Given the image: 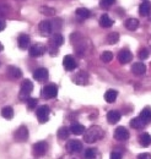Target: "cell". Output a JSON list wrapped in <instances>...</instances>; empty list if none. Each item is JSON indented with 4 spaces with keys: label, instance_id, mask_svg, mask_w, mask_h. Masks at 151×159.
Segmentation results:
<instances>
[{
    "label": "cell",
    "instance_id": "obj_31",
    "mask_svg": "<svg viewBox=\"0 0 151 159\" xmlns=\"http://www.w3.org/2000/svg\"><path fill=\"white\" fill-rule=\"evenodd\" d=\"M118 40H119V34H118L117 32H111V33H108V36H107V38H106V42H107L108 44H117Z\"/></svg>",
    "mask_w": 151,
    "mask_h": 159
},
{
    "label": "cell",
    "instance_id": "obj_1",
    "mask_svg": "<svg viewBox=\"0 0 151 159\" xmlns=\"http://www.w3.org/2000/svg\"><path fill=\"white\" fill-rule=\"evenodd\" d=\"M103 135H105V132L100 126H91L89 130L85 131L84 139H85L86 143H95L96 141L102 139Z\"/></svg>",
    "mask_w": 151,
    "mask_h": 159
},
{
    "label": "cell",
    "instance_id": "obj_35",
    "mask_svg": "<svg viewBox=\"0 0 151 159\" xmlns=\"http://www.w3.org/2000/svg\"><path fill=\"white\" fill-rule=\"evenodd\" d=\"M85 158L86 159H96V151L94 148H89L85 151Z\"/></svg>",
    "mask_w": 151,
    "mask_h": 159
},
{
    "label": "cell",
    "instance_id": "obj_4",
    "mask_svg": "<svg viewBox=\"0 0 151 159\" xmlns=\"http://www.w3.org/2000/svg\"><path fill=\"white\" fill-rule=\"evenodd\" d=\"M49 114H51V109L47 105H41L36 110L37 119L41 124H44V122H47L49 120Z\"/></svg>",
    "mask_w": 151,
    "mask_h": 159
},
{
    "label": "cell",
    "instance_id": "obj_16",
    "mask_svg": "<svg viewBox=\"0 0 151 159\" xmlns=\"http://www.w3.org/2000/svg\"><path fill=\"white\" fill-rule=\"evenodd\" d=\"M151 12V2L145 0L144 2H141V5L139 6V14L141 16H149Z\"/></svg>",
    "mask_w": 151,
    "mask_h": 159
},
{
    "label": "cell",
    "instance_id": "obj_9",
    "mask_svg": "<svg viewBox=\"0 0 151 159\" xmlns=\"http://www.w3.org/2000/svg\"><path fill=\"white\" fill-rule=\"evenodd\" d=\"M114 139L118 141H127L129 139V131L124 126H118L114 130Z\"/></svg>",
    "mask_w": 151,
    "mask_h": 159
},
{
    "label": "cell",
    "instance_id": "obj_12",
    "mask_svg": "<svg viewBox=\"0 0 151 159\" xmlns=\"http://www.w3.org/2000/svg\"><path fill=\"white\" fill-rule=\"evenodd\" d=\"M38 28H39V31H41V33H42L43 36H48V34H51L52 31H53V28H52V22L48 20L41 21Z\"/></svg>",
    "mask_w": 151,
    "mask_h": 159
},
{
    "label": "cell",
    "instance_id": "obj_8",
    "mask_svg": "<svg viewBox=\"0 0 151 159\" xmlns=\"http://www.w3.org/2000/svg\"><path fill=\"white\" fill-rule=\"evenodd\" d=\"M82 149V143L77 139H71L66 144V151L71 154H75V153H80Z\"/></svg>",
    "mask_w": 151,
    "mask_h": 159
},
{
    "label": "cell",
    "instance_id": "obj_11",
    "mask_svg": "<svg viewBox=\"0 0 151 159\" xmlns=\"http://www.w3.org/2000/svg\"><path fill=\"white\" fill-rule=\"evenodd\" d=\"M133 59V55L129 49H122L118 54V60L120 64H129Z\"/></svg>",
    "mask_w": 151,
    "mask_h": 159
},
{
    "label": "cell",
    "instance_id": "obj_30",
    "mask_svg": "<svg viewBox=\"0 0 151 159\" xmlns=\"http://www.w3.org/2000/svg\"><path fill=\"white\" fill-rule=\"evenodd\" d=\"M76 15H77L80 19H87V17H90L91 12H90V10H89V9L79 7V9L76 10Z\"/></svg>",
    "mask_w": 151,
    "mask_h": 159
},
{
    "label": "cell",
    "instance_id": "obj_33",
    "mask_svg": "<svg viewBox=\"0 0 151 159\" xmlns=\"http://www.w3.org/2000/svg\"><path fill=\"white\" fill-rule=\"evenodd\" d=\"M41 12L44 14V15H48V16H52L56 14V10L53 7H48V6H42L41 7Z\"/></svg>",
    "mask_w": 151,
    "mask_h": 159
},
{
    "label": "cell",
    "instance_id": "obj_26",
    "mask_svg": "<svg viewBox=\"0 0 151 159\" xmlns=\"http://www.w3.org/2000/svg\"><path fill=\"white\" fill-rule=\"evenodd\" d=\"M124 25H125V27L129 31H135L139 27V20H136V19H128L124 22Z\"/></svg>",
    "mask_w": 151,
    "mask_h": 159
},
{
    "label": "cell",
    "instance_id": "obj_14",
    "mask_svg": "<svg viewBox=\"0 0 151 159\" xmlns=\"http://www.w3.org/2000/svg\"><path fill=\"white\" fill-rule=\"evenodd\" d=\"M132 72L134 74V75H138V76L144 75V74L146 72V66H145V64H144V62H140V61L133 64Z\"/></svg>",
    "mask_w": 151,
    "mask_h": 159
},
{
    "label": "cell",
    "instance_id": "obj_28",
    "mask_svg": "<svg viewBox=\"0 0 151 159\" xmlns=\"http://www.w3.org/2000/svg\"><path fill=\"white\" fill-rule=\"evenodd\" d=\"M69 135H70V130L68 129V127H65V126H63V127H60L59 130H58V139H65L69 137Z\"/></svg>",
    "mask_w": 151,
    "mask_h": 159
},
{
    "label": "cell",
    "instance_id": "obj_2",
    "mask_svg": "<svg viewBox=\"0 0 151 159\" xmlns=\"http://www.w3.org/2000/svg\"><path fill=\"white\" fill-rule=\"evenodd\" d=\"M33 91V83L30 80H25L21 83V88H20V98L21 99H28V96L32 93Z\"/></svg>",
    "mask_w": 151,
    "mask_h": 159
},
{
    "label": "cell",
    "instance_id": "obj_7",
    "mask_svg": "<svg viewBox=\"0 0 151 159\" xmlns=\"http://www.w3.org/2000/svg\"><path fill=\"white\" fill-rule=\"evenodd\" d=\"M14 139L16 142H26L28 139V129L26 126H20L14 134Z\"/></svg>",
    "mask_w": 151,
    "mask_h": 159
},
{
    "label": "cell",
    "instance_id": "obj_38",
    "mask_svg": "<svg viewBox=\"0 0 151 159\" xmlns=\"http://www.w3.org/2000/svg\"><path fill=\"white\" fill-rule=\"evenodd\" d=\"M110 159H122V154L119 152H112Z\"/></svg>",
    "mask_w": 151,
    "mask_h": 159
},
{
    "label": "cell",
    "instance_id": "obj_21",
    "mask_svg": "<svg viewBox=\"0 0 151 159\" xmlns=\"http://www.w3.org/2000/svg\"><path fill=\"white\" fill-rule=\"evenodd\" d=\"M100 25H101V27H103V28H110V27H112V25H113V20H112L107 14H103V15L101 16V19H100Z\"/></svg>",
    "mask_w": 151,
    "mask_h": 159
},
{
    "label": "cell",
    "instance_id": "obj_20",
    "mask_svg": "<svg viewBox=\"0 0 151 159\" xmlns=\"http://www.w3.org/2000/svg\"><path fill=\"white\" fill-rule=\"evenodd\" d=\"M120 118H122V115H120V113L117 111V110H111V111H108V114H107V120H108L110 124H117V122L120 120Z\"/></svg>",
    "mask_w": 151,
    "mask_h": 159
},
{
    "label": "cell",
    "instance_id": "obj_27",
    "mask_svg": "<svg viewBox=\"0 0 151 159\" xmlns=\"http://www.w3.org/2000/svg\"><path fill=\"white\" fill-rule=\"evenodd\" d=\"M130 126H132L133 129L140 130V129H143V127L145 126V124H144V121H143V120L138 116V118H134V119L130 120Z\"/></svg>",
    "mask_w": 151,
    "mask_h": 159
},
{
    "label": "cell",
    "instance_id": "obj_19",
    "mask_svg": "<svg viewBox=\"0 0 151 159\" xmlns=\"http://www.w3.org/2000/svg\"><path fill=\"white\" fill-rule=\"evenodd\" d=\"M7 75H9V77L16 80L22 76V71L20 70L19 67H16V66H9L7 67Z\"/></svg>",
    "mask_w": 151,
    "mask_h": 159
},
{
    "label": "cell",
    "instance_id": "obj_24",
    "mask_svg": "<svg viewBox=\"0 0 151 159\" xmlns=\"http://www.w3.org/2000/svg\"><path fill=\"white\" fill-rule=\"evenodd\" d=\"M1 116L6 120H11L14 118V109L11 107H4L1 109Z\"/></svg>",
    "mask_w": 151,
    "mask_h": 159
},
{
    "label": "cell",
    "instance_id": "obj_18",
    "mask_svg": "<svg viewBox=\"0 0 151 159\" xmlns=\"http://www.w3.org/2000/svg\"><path fill=\"white\" fill-rule=\"evenodd\" d=\"M70 134H74L76 136H79V135H84L85 134V126L84 125H81V124H73L71 126H70Z\"/></svg>",
    "mask_w": 151,
    "mask_h": 159
},
{
    "label": "cell",
    "instance_id": "obj_43",
    "mask_svg": "<svg viewBox=\"0 0 151 159\" xmlns=\"http://www.w3.org/2000/svg\"><path fill=\"white\" fill-rule=\"evenodd\" d=\"M150 20H151V16H150Z\"/></svg>",
    "mask_w": 151,
    "mask_h": 159
},
{
    "label": "cell",
    "instance_id": "obj_36",
    "mask_svg": "<svg viewBox=\"0 0 151 159\" xmlns=\"http://www.w3.org/2000/svg\"><path fill=\"white\" fill-rule=\"evenodd\" d=\"M114 2H115V0H101L100 1V6L107 9V7H111Z\"/></svg>",
    "mask_w": 151,
    "mask_h": 159
},
{
    "label": "cell",
    "instance_id": "obj_3",
    "mask_svg": "<svg viewBox=\"0 0 151 159\" xmlns=\"http://www.w3.org/2000/svg\"><path fill=\"white\" fill-rule=\"evenodd\" d=\"M58 96V87L56 84L51 83V84H47L46 87H43L42 89V97L46 98V99H52V98H56Z\"/></svg>",
    "mask_w": 151,
    "mask_h": 159
},
{
    "label": "cell",
    "instance_id": "obj_22",
    "mask_svg": "<svg viewBox=\"0 0 151 159\" xmlns=\"http://www.w3.org/2000/svg\"><path fill=\"white\" fill-rule=\"evenodd\" d=\"M118 97V92L115 89H108L106 93H105V100L107 103H114L115 99Z\"/></svg>",
    "mask_w": 151,
    "mask_h": 159
},
{
    "label": "cell",
    "instance_id": "obj_25",
    "mask_svg": "<svg viewBox=\"0 0 151 159\" xmlns=\"http://www.w3.org/2000/svg\"><path fill=\"white\" fill-rule=\"evenodd\" d=\"M139 143L143 146V147H149L151 144V136L149 134L144 132L139 136Z\"/></svg>",
    "mask_w": 151,
    "mask_h": 159
},
{
    "label": "cell",
    "instance_id": "obj_23",
    "mask_svg": "<svg viewBox=\"0 0 151 159\" xmlns=\"http://www.w3.org/2000/svg\"><path fill=\"white\" fill-rule=\"evenodd\" d=\"M87 81H89V76L85 72H79L74 77V82H75L76 84H86Z\"/></svg>",
    "mask_w": 151,
    "mask_h": 159
},
{
    "label": "cell",
    "instance_id": "obj_42",
    "mask_svg": "<svg viewBox=\"0 0 151 159\" xmlns=\"http://www.w3.org/2000/svg\"><path fill=\"white\" fill-rule=\"evenodd\" d=\"M2 49H4V47H2V44L0 43V52H2Z\"/></svg>",
    "mask_w": 151,
    "mask_h": 159
},
{
    "label": "cell",
    "instance_id": "obj_29",
    "mask_svg": "<svg viewBox=\"0 0 151 159\" xmlns=\"http://www.w3.org/2000/svg\"><path fill=\"white\" fill-rule=\"evenodd\" d=\"M51 42H52V44H53L54 47H60V45L64 43V38H63V36H61L60 33H56V34H53Z\"/></svg>",
    "mask_w": 151,
    "mask_h": 159
},
{
    "label": "cell",
    "instance_id": "obj_32",
    "mask_svg": "<svg viewBox=\"0 0 151 159\" xmlns=\"http://www.w3.org/2000/svg\"><path fill=\"white\" fill-rule=\"evenodd\" d=\"M112 59H113V54L110 50H106V52H103L101 54V60L103 62H110V61H112Z\"/></svg>",
    "mask_w": 151,
    "mask_h": 159
},
{
    "label": "cell",
    "instance_id": "obj_34",
    "mask_svg": "<svg viewBox=\"0 0 151 159\" xmlns=\"http://www.w3.org/2000/svg\"><path fill=\"white\" fill-rule=\"evenodd\" d=\"M139 59L140 60H145L149 58V55H150V52L146 49V48H143V49H140L139 50Z\"/></svg>",
    "mask_w": 151,
    "mask_h": 159
},
{
    "label": "cell",
    "instance_id": "obj_39",
    "mask_svg": "<svg viewBox=\"0 0 151 159\" xmlns=\"http://www.w3.org/2000/svg\"><path fill=\"white\" fill-rule=\"evenodd\" d=\"M138 159H151L150 153H141L138 156Z\"/></svg>",
    "mask_w": 151,
    "mask_h": 159
},
{
    "label": "cell",
    "instance_id": "obj_6",
    "mask_svg": "<svg viewBox=\"0 0 151 159\" xmlns=\"http://www.w3.org/2000/svg\"><path fill=\"white\" fill-rule=\"evenodd\" d=\"M46 52H47V48H46V45H43V44H35V45L30 47V49H28V54H30V57H32V58L42 57Z\"/></svg>",
    "mask_w": 151,
    "mask_h": 159
},
{
    "label": "cell",
    "instance_id": "obj_41",
    "mask_svg": "<svg viewBox=\"0 0 151 159\" xmlns=\"http://www.w3.org/2000/svg\"><path fill=\"white\" fill-rule=\"evenodd\" d=\"M57 54H58L57 48H56V49H54V48H52V49H51V55H52V57H54V55H57Z\"/></svg>",
    "mask_w": 151,
    "mask_h": 159
},
{
    "label": "cell",
    "instance_id": "obj_13",
    "mask_svg": "<svg viewBox=\"0 0 151 159\" xmlns=\"http://www.w3.org/2000/svg\"><path fill=\"white\" fill-rule=\"evenodd\" d=\"M33 79L38 82H43L48 79V70L44 67H39L37 70H35L33 72Z\"/></svg>",
    "mask_w": 151,
    "mask_h": 159
},
{
    "label": "cell",
    "instance_id": "obj_37",
    "mask_svg": "<svg viewBox=\"0 0 151 159\" xmlns=\"http://www.w3.org/2000/svg\"><path fill=\"white\" fill-rule=\"evenodd\" d=\"M26 102H27V107H28V109H35L36 105H37L38 100L36 99V98H28Z\"/></svg>",
    "mask_w": 151,
    "mask_h": 159
},
{
    "label": "cell",
    "instance_id": "obj_17",
    "mask_svg": "<svg viewBox=\"0 0 151 159\" xmlns=\"http://www.w3.org/2000/svg\"><path fill=\"white\" fill-rule=\"evenodd\" d=\"M139 118L144 121V124H145V125H146V124H149V122H151V108L150 107L144 108V109L141 110V113H140Z\"/></svg>",
    "mask_w": 151,
    "mask_h": 159
},
{
    "label": "cell",
    "instance_id": "obj_15",
    "mask_svg": "<svg viewBox=\"0 0 151 159\" xmlns=\"http://www.w3.org/2000/svg\"><path fill=\"white\" fill-rule=\"evenodd\" d=\"M30 43H31V38L30 36L27 34H20L19 38H17V44H19L20 49H27L30 47Z\"/></svg>",
    "mask_w": 151,
    "mask_h": 159
},
{
    "label": "cell",
    "instance_id": "obj_10",
    "mask_svg": "<svg viewBox=\"0 0 151 159\" xmlns=\"http://www.w3.org/2000/svg\"><path fill=\"white\" fill-rule=\"evenodd\" d=\"M63 66H64V69L66 71H73V70L76 69L77 64H76L75 59L71 55H65L64 59H63Z\"/></svg>",
    "mask_w": 151,
    "mask_h": 159
},
{
    "label": "cell",
    "instance_id": "obj_40",
    "mask_svg": "<svg viewBox=\"0 0 151 159\" xmlns=\"http://www.w3.org/2000/svg\"><path fill=\"white\" fill-rule=\"evenodd\" d=\"M5 27H6V23H5V21L0 20V32H1V31H4V30H5Z\"/></svg>",
    "mask_w": 151,
    "mask_h": 159
},
{
    "label": "cell",
    "instance_id": "obj_5",
    "mask_svg": "<svg viewBox=\"0 0 151 159\" xmlns=\"http://www.w3.org/2000/svg\"><path fill=\"white\" fill-rule=\"evenodd\" d=\"M47 149H48L47 142L39 141V142L33 144V147H32V153H33V156H36V157H42V156L46 154Z\"/></svg>",
    "mask_w": 151,
    "mask_h": 159
}]
</instances>
